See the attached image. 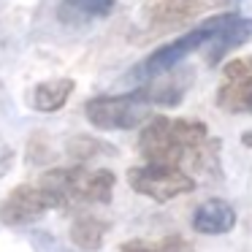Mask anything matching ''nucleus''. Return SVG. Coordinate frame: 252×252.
Here are the masks:
<instances>
[{
	"label": "nucleus",
	"mask_w": 252,
	"mask_h": 252,
	"mask_svg": "<svg viewBox=\"0 0 252 252\" xmlns=\"http://www.w3.org/2000/svg\"><path fill=\"white\" fill-rule=\"evenodd\" d=\"M209 138V127L201 120H171V117H152L138 136V152L147 165H165L182 168L187 155Z\"/></svg>",
	"instance_id": "obj_1"
},
{
	"label": "nucleus",
	"mask_w": 252,
	"mask_h": 252,
	"mask_svg": "<svg viewBox=\"0 0 252 252\" xmlns=\"http://www.w3.org/2000/svg\"><path fill=\"white\" fill-rule=\"evenodd\" d=\"M52 195L57 209H71L79 203H111L117 176L109 168H84V165H71V168H49L35 182Z\"/></svg>",
	"instance_id": "obj_2"
},
{
	"label": "nucleus",
	"mask_w": 252,
	"mask_h": 252,
	"mask_svg": "<svg viewBox=\"0 0 252 252\" xmlns=\"http://www.w3.org/2000/svg\"><path fill=\"white\" fill-rule=\"evenodd\" d=\"M149 109H152V103H149L147 93L141 87L125 95H98V98H90L84 103V117L98 130H130V127L141 125L147 120Z\"/></svg>",
	"instance_id": "obj_3"
},
{
	"label": "nucleus",
	"mask_w": 252,
	"mask_h": 252,
	"mask_svg": "<svg viewBox=\"0 0 252 252\" xmlns=\"http://www.w3.org/2000/svg\"><path fill=\"white\" fill-rule=\"evenodd\" d=\"M127 185L158 203H168L171 198L187 195L198 187L195 179L182 168H165V165H133L127 168Z\"/></svg>",
	"instance_id": "obj_4"
},
{
	"label": "nucleus",
	"mask_w": 252,
	"mask_h": 252,
	"mask_svg": "<svg viewBox=\"0 0 252 252\" xmlns=\"http://www.w3.org/2000/svg\"><path fill=\"white\" fill-rule=\"evenodd\" d=\"M55 201L38 185H17L0 201V222L8 228H22V225L38 222L46 212H52Z\"/></svg>",
	"instance_id": "obj_5"
},
{
	"label": "nucleus",
	"mask_w": 252,
	"mask_h": 252,
	"mask_svg": "<svg viewBox=\"0 0 252 252\" xmlns=\"http://www.w3.org/2000/svg\"><path fill=\"white\" fill-rule=\"evenodd\" d=\"M212 35H214V19H206L201 28L190 30V33H185L182 38H176V41H171V44L160 46L158 52H152V55L144 60L141 73L144 76H163V73L174 71L187 55H192V52H198L201 46H206L209 41H212Z\"/></svg>",
	"instance_id": "obj_6"
},
{
	"label": "nucleus",
	"mask_w": 252,
	"mask_h": 252,
	"mask_svg": "<svg viewBox=\"0 0 252 252\" xmlns=\"http://www.w3.org/2000/svg\"><path fill=\"white\" fill-rule=\"evenodd\" d=\"M217 106L230 114H252V57L233 60L222 68Z\"/></svg>",
	"instance_id": "obj_7"
},
{
	"label": "nucleus",
	"mask_w": 252,
	"mask_h": 252,
	"mask_svg": "<svg viewBox=\"0 0 252 252\" xmlns=\"http://www.w3.org/2000/svg\"><path fill=\"white\" fill-rule=\"evenodd\" d=\"M252 38V19H244L239 14H222L214 17V35L209 41V63H220L230 49L241 46Z\"/></svg>",
	"instance_id": "obj_8"
},
{
	"label": "nucleus",
	"mask_w": 252,
	"mask_h": 252,
	"mask_svg": "<svg viewBox=\"0 0 252 252\" xmlns=\"http://www.w3.org/2000/svg\"><path fill=\"white\" fill-rule=\"evenodd\" d=\"M190 222H192V228L203 236H222V233H230V230H233L236 212L228 201H222V198H209V201H203L195 206Z\"/></svg>",
	"instance_id": "obj_9"
},
{
	"label": "nucleus",
	"mask_w": 252,
	"mask_h": 252,
	"mask_svg": "<svg viewBox=\"0 0 252 252\" xmlns=\"http://www.w3.org/2000/svg\"><path fill=\"white\" fill-rule=\"evenodd\" d=\"M220 149H222V141L220 138L209 136L203 144H198L190 155H187V176H192L198 185V179L203 185H217L222 179V165H220Z\"/></svg>",
	"instance_id": "obj_10"
},
{
	"label": "nucleus",
	"mask_w": 252,
	"mask_h": 252,
	"mask_svg": "<svg viewBox=\"0 0 252 252\" xmlns=\"http://www.w3.org/2000/svg\"><path fill=\"white\" fill-rule=\"evenodd\" d=\"M212 0H158L152 6H147V22L152 28H168L176 22H187V19L198 17Z\"/></svg>",
	"instance_id": "obj_11"
},
{
	"label": "nucleus",
	"mask_w": 252,
	"mask_h": 252,
	"mask_svg": "<svg viewBox=\"0 0 252 252\" xmlns=\"http://www.w3.org/2000/svg\"><path fill=\"white\" fill-rule=\"evenodd\" d=\"M73 79H52V82H41L35 84L33 95H30V106L41 114H52V111H60L68 103L73 93Z\"/></svg>",
	"instance_id": "obj_12"
},
{
	"label": "nucleus",
	"mask_w": 252,
	"mask_h": 252,
	"mask_svg": "<svg viewBox=\"0 0 252 252\" xmlns=\"http://www.w3.org/2000/svg\"><path fill=\"white\" fill-rule=\"evenodd\" d=\"M106 233H109V222L95 217V214H82V217H76L71 222V230H68L71 241L84 252H98L100 247H103Z\"/></svg>",
	"instance_id": "obj_13"
},
{
	"label": "nucleus",
	"mask_w": 252,
	"mask_h": 252,
	"mask_svg": "<svg viewBox=\"0 0 252 252\" xmlns=\"http://www.w3.org/2000/svg\"><path fill=\"white\" fill-rule=\"evenodd\" d=\"M117 0H65L60 6L63 22H79V19H100L114 11Z\"/></svg>",
	"instance_id": "obj_14"
},
{
	"label": "nucleus",
	"mask_w": 252,
	"mask_h": 252,
	"mask_svg": "<svg viewBox=\"0 0 252 252\" xmlns=\"http://www.w3.org/2000/svg\"><path fill=\"white\" fill-rule=\"evenodd\" d=\"M114 149L109 144H103L100 138H90V136H76L68 141V155L79 163H87V160L98 158V155H111Z\"/></svg>",
	"instance_id": "obj_15"
},
{
	"label": "nucleus",
	"mask_w": 252,
	"mask_h": 252,
	"mask_svg": "<svg viewBox=\"0 0 252 252\" xmlns=\"http://www.w3.org/2000/svg\"><path fill=\"white\" fill-rule=\"evenodd\" d=\"M120 252H165L163 250V239L160 241H149V239H127L120 244Z\"/></svg>",
	"instance_id": "obj_16"
},
{
	"label": "nucleus",
	"mask_w": 252,
	"mask_h": 252,
	"mask_svg": "<svg viewBox=\"0 0 252 252\" xmlns=\"http://www.w3.org/2000/svg\"><path fill=\"white\" fill-rule=\"evenodd\" d=\"M163 250L165 252H195V247L179 233H171V236H163Z\"/></svg>",
	"instance_id": "obj_17"
},
{
	"label": "nucleus",
	"mask_w": 252,
	"mask_h": 252,
	"mask_svg": "<svg viewBox=\"0 0 252 252\" xmlns=\"http://www.w3.org/2000/svg\"><path fill=\"white\" fill-rule=\"evenodd\" d=\"M28 160L30 163H46V160H49V147H44L41 136H35L33 141L28 144Z\"/></svg>",
	"instance_id": "obj_18"
},
{
	"label": "nucleus",
	"mask_w": 252,
	"mask_h": 252,
	"mask_svg": "<svg viewBox=\"0 0 252 252\" xmlns=\"http://www.w3.org/2000/svg\"><path fill=\"white\" fill-rule=\"evenodd\" d=\"M14 165V149L11 147H0V176H6Z\"/></svg>",
	"instance_id": "obj_19"
},
{
	"label": "nucleus",
	"mask_w": 252,
	"mask_h": 252,
	"mask_svg": "<svg viewBox=\"0 0 252 252\" xmlns=\"http://www.w3.org/2000/svg\"><path fill=\"white\" fill-rule=\"evenodd\" d=\"M241 144H244V147H250V149H252V130H247L244 136H241Z\"/></svg>",
	"instance_id": "obj_20"
}]
</instances>
